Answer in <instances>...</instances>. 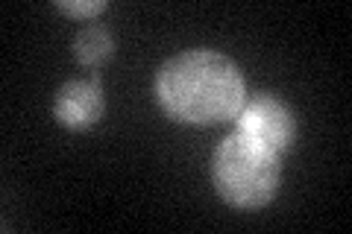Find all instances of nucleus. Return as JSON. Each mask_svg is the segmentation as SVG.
<instances>
[{
  "label": "nucleus",
  "instance_id": "f257e3e1",
  "mask_svg": "<svg viewBox=\"0 0 352 234\" xmlns=\"http://www.w3.org/2000/svg\"><path fill=\"white\" fill-rule=\"evenodd\" d=\"M162 108L182 124H220L235 117L247 100L244 76L232 59L214 50H185L156 76Z\"/></svg>",
  "mask_w": 352,
  "mask_h": 234
},
{
  "label": "nucleus",
  "instance_id": "7ed1b4c3",
  "mask_svg": "<svg viewBox=\"0 0 352 234\" xmlns=\"http://www.w3.org/2000/svg\"><path fill=\"white\" fill-rule=\"evenodd\" d=\"M235 120H238V135L250 138L252 143H258V147L276 155L288 150L296 135L294 111L270 94H256L244 100Z\"/></svg>",
  "mask_w": 352,
  "mask_h": 234
},
{
  "label": "nucleus",
  "instance_id": "20e7f679",
  "mask_svg": "<svg viewBox=\"0 0 352 234\" xmlns=\"http://www.w3.org/2000/svg\"><path fill=\"white\" fill-rule=\"evenodd\" d=\"M103 106H106V100H103V88H100L97 76L91 82L71 80L56 91L53 115L68 129H88L103 117Z\"/></svg>",
  "mask_w": 352,
  "mask_h": 234
},
{
  "label": "nucleus",
  "instance_id": "423d86ee",
  "mask_svg": "<svg viewBox=\"0 0 352 234\" xmlns=\"http://www.w3.org/2000/svg\"><path fill=\"white\" fill-rule=\"evenodd\" d=\"M56 9L65 15H74V18H94L100 15L106 3L103 0H82V3H74V0H56Z\"/></svg>",
  "mask_w": 352,
  "mask_h": 234
},
{
  "label": "nucleus",
  "instance_id": "39448f33",
  "mask_svg": "<svg viewBox=\"0 0 352 234\" xmlns=\"http://www.w3.org/2000/svg\"><path fill=\"white\" fill-rule=\"evenodd\" d=\"M112 53H115V38L100 24H88L74 36V56L85 68H91V71L103 68L112 59Z\"/></svg>",
  "mask_w": 352,
  "mask_h": 234
},
{
  "label": "nucleus",
  "instance_id": "f03ea898",
  "mask_svg": "<svg viewBox=\"0 0 352 234\" xmlns=\"http://www.w3.org/2000/svg\"><path fill=\"white\" fill-rule=\"evenodd\" d=\"M212 182L217 196L229 205L261 208L279 191V155L244 135H229L214 150Z\"/></svg>",
  "mask_w": 352,
  "mask_h": 234
}]
</instances>
